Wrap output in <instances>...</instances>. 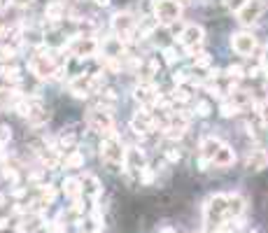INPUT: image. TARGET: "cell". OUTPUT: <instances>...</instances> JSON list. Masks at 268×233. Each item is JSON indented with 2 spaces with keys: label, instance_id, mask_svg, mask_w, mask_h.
<instances>
[{
  "label": "cell",
  "instance_id": "obj_1",
  "mask_svg": "<svg viewBox=\"0 0 268 233\" xmlns=\"http://www.w3.org/2000/svg\"><path fill=\"white\" fill-rule=\"evenodd\" d=\"M124 157H126V149H124L122 140L117 135V131H112L110 135L103 138L101 142V159L107 163L110 168H124Z\"/></svg>",
  "mask_w": 268,
  "mask_h": 233
},
{
  "label": "cell",
  "instance_id": "obj_2",
  "mask_svg": "<svg viewBox=\"0 0 268 233\" xmlns=\"http://www.w3.org/2000/svg\"><path fill=\"white\" fill-rule=\"evenodd\" d=\"M154 16L159 24L173 26L182 16V5L180 0H154Z\"/></svg>",
  "mask_w": 268,
  "mask_h": 233
},
{
  "label": "cell",
  "instance_id": "obj_3",
  "mask_svg": "<svg viewBox=\"0 0 268 233\" xmlns=\"http://www.w3.org/2000/svg\"><path fill=\"white\" fill-rule=\"evenodd\" d=\"M226 219V193H215L213 198H207L205 205V224L207 228L222 226V222Z\"/></svg>",
  "mask_w": 268,
  "mask_h": 233
},
{
  "label": "cell",
  "instance_id": "obj_4",
  "mask_svg": "<svg viewBox=\"0 0 268 233\" xmlns=\"http://www.w3.org/2000/svg\"><path fill=\"white\" fill-rule=\"evenodd\" d=\"M177 40H180V45L187 49L189 56L201 54V47H203V28H201V26H196V24L184 26Z\"/></svg>",
  "mask_w": 268,
  "mask_h": 233
},
{
  "label": "cell",
  "instance_id": "obj_5",
  "mask_svg": "<svg viewBox=\"0 0 268 233\" xmlns=\"http://www.w3.org/2000/svg\"><path fill=\"white\" fill-rule=\"evenodd\" d=\"M86 124H89L91 131L101 133V135H110V133L114 131V119H112L110 110H103V107H96V110L89 112Z\"/></svg>",
  "mask_w": 268,
  "mask_h": 233
},
{
  "label": "cell",
  "instance_id": "obj_6",
  "mask_svg": "<svg viewBox=\"0 0 268 233\" xmlns=\"http://www.w3.org/2000/svg\"><path fill=\"white\" fill-rule=\"evenodd\" d=\"M112 28H114V35L119 42H124V45H128L133 37V33H136V19H133L128 12H119V14L112 16Z\"/></svg>",
  "mask_w": 268,
  "mask_h": 233
},
{
  "label": "cell",
  "instance_id": "obj_7",
  "mask_svg": "<svg viewBox=\"0 0 268 233\" xmlns=\"http://www.w3.org/2000/svg\"><path fill=\"white\" fill-rule=\"evenodd\" d=\"M56 68H59V66L54 63V59L47 56V54H37V56H33L31 61H28V70H31L37 80H49V77H54Z\"/></svg>",
  "mask_w": 268,
  "mask_h": 233
},
{
  "label": "cell",
  "instance_id": "obj_8",
  "mask_svg": "<svg viewBox=\"0 0 268 233\" xmlns=\"http://www.w3.org/2000/svg\"><path fill=\"white\" fill-rule=\"evenodd\" d=\"M261 14H263V3H261V0H247V3H245V5L236 12L238 21H240L243 26L257 24V21L261 19Z\"/></svg>",
  "mask_w": 268,
  "mask_h": 233
},
{
  "label": "cell",
  "instance_id": "obj_9",
  "mask_svg": "<svg viewBox=\"0 0 268 233\" xmlns=\"http://www.w3.org/2000/svg\"><path fill=\"white\" fill-rule=\"evenodd\" d=\"M231 47H233V51H236V54L250 56V54H254V51H257L259 42H257V37H254L252 33H236V35L231 37Z\"/></svg>",
  "mask_w": 268,
  "mask_h": 233
},
{
  "label": "cell",
  "instance_id": "obj_10",
  "mask_svg": "<svg viewBox=\"0 0 268 233\" xmlns=\"http://www.w3.org/2000/svg\"><path fill=\"white\" fill-rule=\"evenodd\" d=\"M131 126H133V131L138 133V135H145V133H152L154 131V124H152V112L147 110H138L136 112V116H133V122H131Z\"/></svg>",
  "mask_w": 268,
  "mask_h": 233
},
{
  "label": "cell",
  "instance_id": "obj_11",
  "mask_svg": "<svg viewBox=\"0 0 268 233\" xmlns=\"http://www.w3.org/2000/svg\"><path fill=\"white\" fill-rule=\"evenodd\" d=\"M145 166H147L145 152L138 147H128L126 157H124V168H126V170H133V172H140Z\"/></svg>",
  "mask_w": 268,
  "mask_h": 233
},
{
  "label": "cell",
  "instance_id": "obj_12",
  "mask_svg": "<svg viewBox=\"0 0 268 233\" xmlns=\"http://www.w3.org/2000/svg\"><path fill=\"white\" fill-rule=\"evenodd\" d=\"M98 51V42L93 40V37L84 35V37H75V42H72V54L80 56V59H84V56H93Z\"/></svg>",
  "mask_w": 268,
  "mask_h": 233
},
{
  "label": "cell",
  "instance_id": "obj_13",
  "mask_svg": "<svg viewBox=\"0 0 268 233\" xmlns=\"http://www.w3.org/2000/svg\"><path fill=\"white\" fill-rule=\"evenodd\" d=\"M245 212V198L240 193H226V219H238Z\"/></svg>",
  "mask_w": 268,
  "mask_h": 233
},
{
  "label": "cell",
  "instance_id": "obj_14",
  "mask_svg": "<svg viewBox=\"0 0 268 233\" xmlns=\"http://www.w3.org/2000/svg\"><path fill=\"white\" fill-rule=\"evenodd\" d=\"M80 184H82V196L91 198V201H96V198L101 196V191H103V187H101V182H98L96 175H84V178L80 180Z\"/></svg>",
  "mask_w": 268,
  "mask_h": 233
},
{
  "label": "cell",
  "instance_id": "obj_15",
  "mask_svg": "<svg viewBox=\"0 0 268 233\" xmlns=\"http://www.w3.org/2000/svg\"><path fill=\"white\" fill-rule=\"evenodd\" d=\"M245 166H247V170H263V168L268 166V152L266 149H252V152L247 154V161H245Z\"/></svg>",
  "mask_w": 268,
  "mask_h": 233
},
{
  "label": "cell",
  "instance_id": "obj_16",
  "mask_svg": "<svg viewBox=\"0 0 268 233\" xmlns=\"http://www.w3.org/2000/svg\"><path fill=\"white\" fill-rule=\"evenodd\" d=\"M233 161H236V154H233V149L222 142V147L215 152V157H213V161H210V163H213V166H217V168H228V166H233Z\"/></svg>",
  "mask_w": 268,
  "mask_h": 233
},
{
  "label": "cell",
  "instance_id": "obj_17",
  "mask_svg": "<svg viewBox=\"0 0 268 233\" xmlns=\"http://www.w3.org/2000/svg\"><path fill=\"white\" fill-rule=\"evenodd\" d=\"M70 91H72V96H77V98H86V96H89V93H91L89 75H77V77H72Z\"/></svg>",
  "mask_w": 268,
  "mask_h": 233
},
{
  "label": "cell",
  "instance_id": "obj_18",
  "mask_svg": "<svg viewBox=\"0 0 268 233\" xmlns=\"http://www.w3.org/2000/svg\"><path fill=\"white\" fill-rule=\"evenodd\" d=\"M219 147H222V142H219L217 138H213V135L203 138V140H201V159H205V161H213L215 152H217Z\"/></svg>",
  "mask_w": 268,
  "mask_h": 233
},
{
  "label": "cell",
  "instance_id": "obj_19",
  "mask_svg": "<svg viewBox=\"0 0 268 233\" xmlns=\"http://www.w3.org/2000/svg\"><path fill=\"white\" fill-rule=\"evenodd\" d=\"M228 101H231L238 110H245V107H252L254 105V96H252V93H250V91H238V89L231 93V98H228Z\"/></svg>",
  "mask_w": 268,
  "mask_h": 233
},
{
  "label": "cell",
  "instance_id": "obj_20",
  "mask_svg": "<svg viewBox=\"0 0 268 233\" xmlns=\"http://www.w3.org/2000/svg\"><path fill=\"white\" fill-rule=\"evenodd\" d=\"M45 16L49 21H61L63 16H66V5H63V3H59V0H54V3H49V5H47Z\"/></svg>",
  "mask_w": 268,
  "mask_h": 233
},
{
  "label": "cell",
  "instance_id": "obj_21",
  "mask_svg": "<svg viewBox=\"0 0 268 233\" xmlns=\"http://www.w3.org/2000/svg\"><path fill=\"white\" fill-rule=\"evenodd\" d=\"M63 193H66L68 198H80L82 196V184H80V180L77 178H66L63 180Z\"/></svg>",
  "mask_w": 268,
  "mask_h": 233
},
{
  "label": "cell",
  "instance_id": "obj_22",
  "mask_svg": "<svg viewBox=\"0 0 268 233\" xmlns=\"http://www.w3.org/2000/svg\"><path fill=\"white\" fill-rule=\"evenodd\" d=\"M19 91H12V89H0V107H10L19 101Z\"/></svg>",
  "mask_w": 268,
  "mask_h": 233
},
{
  "label": "cell",
  "instance_id": "obj_23",
  "mask_svg": "<svg viewBox=\"0 0 268 233\" xmlns=\"http://www.w3.org/2000/svg\"><path fill=\"white\" fill-rule=\"evenodd\" d=\"M0 75H3V80H7V82H12V84H19L21 82V70L19 68H14V66H5L3 70H0Z\"/></svg>",
  "mask_w": 268,
  "mask_h": 233
},
{
  "label": "cell",
  "instance_id": "obj_24",
  "mask_svg": "<svg viewBox=\"0 0 268 233\" xmlns=\"http://www.w3.org/2000/svg\"><path fill=\"white\" fill-rule=\"evenodd\" d=\"M54 198H56V189L51 187V184H45V187H42V193H40V205H51V203H54Z\"/></svg>",
  "mask_w": 268,
  "mask_h": 233
},
{
  "label": "cell",
  "instance_id": "obj_25",
  "mask_svg": "<svg viewBox=\"0 0 268 233\" xmlns=\"http://www.w3.org/2000/svg\"><path fill=\"white\" fill-rule=\"evenodd\" d=\"M84 166V154L82 152H72L66 157V168H82Z\"/></svg>",
  "mask_w": 268,
  "mask_h": 233
},
{
  "label": "cell",
  "instance_id": "obj_26",
  "mask_svg": "<svg viewBox=\"0 0 268 233\" xmlns=\"http://www.w3.org/2000/svg\"><path fill=\"white\" fill-rule=\"evenodd\" d=\"M173 101L175 103H189L192 101V93H189V89H184V86H177L175 93H173Z\"/></svg>",
  "mask_w": 268,
  "mask_h": 233
},
{
  "label": "cell",
  "instance_id": "obj_27",
  "mask_svg": "<svg viewBox=\"0 0 268 233\" xmlns=\"http://www.w3.org/2000/svg\"><path fill=\"white\" fill-rule=\"evenodd\" d=\"M14 56H16V49H14V47H7V45L0 47V63H10Z\"/></svg>",
  "mask_w": 268,
  "mask_h": 233
},
{
  "label": "cell",
  "instance_id": "obj_28",
  "mask_svg": "<svg viewBox=\"0 0 268 233\" xmlns=\"http://www.w3.org/2000/svg\"><path fill=\"white\" fill-rule=\"evenodd\" d=\"M238 112H240V110H238V107H236V105H233V103H231V101H226V103H222V107H219V114H222V116H226V119H228V116H236V114H238Z\"/></svg>",
  "mask_w": 268,
  "mask_h": 233
},
{
  "label": "cell",
  "instance_id": "obj_29",
  "mask_svg": "<svg viewBox=\"0 0 268 233\" xmlns=\"http://www.w3.org/2000/svg\"><path fill=\"white\" fill-rule=\"evenodd\" d=\"M177 59H180V56H177V51L173 49V47H166V49H163V61H166V66H175Z\"/></svg>",
  "mask_w": 268,
  "mask_h": 233
},
{
  "label": "cell",
  "instance_id": "obj_30",
  "mask_svg": "<svg viewBox=\"0 0 268 233\" xmlns=\"http://www.w3.org/2000/svg\"><path fill=\"white\" fill-rule=\"evenodd\" d=\"M194 66L196 68H210V54H205V51L196 54L194 56Z\"/></svg>",
  "mask_w": 268,
  "mask_h": 233
},
{
  "label": "cell",
  "instance_id": "obj_31",
  "mask_svg": "<svg viewBox=\"0 0 268 233\" xmlns=\"http://www.w3.org/2000/svg\"><path fill=\"white\" fill-rule=\"evenodd\" d=\"M10 138H12L10 126H5V124H0V147H5L7 142H10Z\"/></svg>",
  "mask_w": 268,
  "mask_h": 233
},
{
  "label": "cell",
  "instance_id": "obj_32",
  "mask_svg": "<svg viewBox=\"0 0 268 233\" xmlns=\"http://www.w3.org/2000/svg\"><path fill=\"white\" fill-rule=\"evenodd\" d=\"M210 112H213V107H210V103L207 101H198L196 103V114L198 116H207Z\"/></svg>",
  "mask_w": 268,
  "mask_h": 233
},
{
  "label": "cell",
  "instance_id": "obj_33",
  "mask_svg": "<svg viewBox=\"0 0 268 233\" xmlns=\"http://www.w3.org/2000/svg\"><path fill=\"white\" fill-rule=\"evenodd\" d=\"M138 178H140V182H142V184H152V180H154V172H152V170H149V168L145 166L140 172H138Z\"/></svg>",
  "mask_w": 268,
  "mask_h": 233
},
{
  "label": "cell",
  "instance_id": "obj_34",
  "mask_svg": "<svg viewBox=\"0 0 268 233\" xmlns=\"http://www.w3.org/2000/svg\"><path fill=\"white\" fill-rule=\"evenodd\" d=\"M226 75L231 77V80H240V77H245V68L243 66H231L226 70Z\"/></svg>",
  "mask_w": 268,
  "mask_h": 233
},
{
  "label": "cell",
  "instance_id": "obj_35",
  "mask_svg": "<svg viewBox=\"0 0 268 233\" xmlns=\"http://www.w3.org/2000/svg\"><path fill=\"white\" fill-rule=\"evenodd\" d=\"M173 82H175L177 86L187 84V82H189V72H187V70H180V72H175V75H173Z\"/></svg>",
  "mask_w": 268,
  "mask_h": 233
},
{
  "label": "cell",
  "instance_id": "obj_36",
  "mask_svg": "<svg viewBox=\"0 0 268 233\" xmlns=\"http://www.w3.org/2000/svg\"><path fill=\"white\" fill-rule=\"evenodd\" d=\"M247 0H224V5H226V10H231V12H238L240 7L245 5Z\"/></svg>",
  "mask_w": 268,
  "mask_h": 233
},
{
  "label": "cell",
  "instance_id": "obj_37",
  "mask_svg": "<svg viewBox=\"0 0 268 233\" xmlns=\"http://www.w3.org/2000/svg\"><path fill=\"white\" fill-rule=\"evenodd\" d=\"M59 145H61V147H72V145H75V135H72V133H66V135H61Z\"/></svg>",
  "mask_w": 268,
  "mask_h": 233
},
{
  "label": "cell",
  "instance_id": "obj_38",
  "mask_svg": "<svg viewBox=\"0 0 268 233\" xmlns=\"http://www.w3.org/2000/svg\"><path fill=\"white\" fill-rule=\"evenodd\" d=\"M180 157H182V154H180V149H175V147H170V149H166V159L168 161H180Z\"/></svg>",
  "mask_w": 268,
  "mask_h": 233
},
{
  "label": "cell",
  "instance_id": "obj_39",
  "mask_svg": "<svg viewBox=\"0 0 268 233\" xmlns=\"http://www.w3.org/2000/svg\"><path fill=\"white\" fill-rule=\"evenodd\" d=\"M3 175H5V180H16V170L14 168H10V166L3 168Z\"/></svg>",
  "mask_w": 268,
  "mask_h": 233
},
{
  "label": "cell",
  "instance_id": "obj_40",
  "mask_svg": "<svg viewBox=\"0 0 268 233\" xmlns=\"http://www.w3.org/2000/svg\"><path fill=\"white\" fill-rule=\"evenodd\" d=\"M93 3H96V5H101V7H107V5H110V0H93Z\"/></svg>",
  "mask_w": 268,
  "mask_h": 233
},
{
  "label": "cell",
  "instance_id": "obj_41",
  "mask_svg": "<svg viewBox=\"0 0 268 233\" xmlns=\"http://www.w3.org/2000/svg\"><path fill=\"white\" fill-rule=\"evenodd\" d=\"M26 193V189H14V198H21Z\"/></svg>",
  "mask_w": 268,
  "mask_h": 233
},
{
  "label": "cell",
  "instance_id": "obj_42",
  "mask_svg": "<svg viewBox=\"0 0 268 233\" xmlns=\"http://www.w3.org/2000/svg\"><path fill=\"white\" fill-rule=\"evenodd\" d=\"M159 233H177V231H175V228H170V226H163Z\"/></svg>",
  "mask_w": 268,
  "mask_h": 233
},
{
  "label": "cell",
  "instance_id": "obj_43",
  "mask_svg": "<svg viewBox=\"0 0 268 233\" xmlns=\"http://www.w3.org/2000/svg\"><path fill=\"white\" fill-rule=\"evenodd\" d=\"M215 233H233V231H226V228H219V231H215Z\"/></svg>",
  "mask_w": 268,
  "mask_h": 233
},
{
  "label": "cell",
  "instance_id": "obj_44",
  "mask_svg": "<svg viewBox=\"0 0 268 233\" xmlns=\"http://www.w3.org/2000/svg\"><path fill=\"white\" fill-rule=\"evenodd\" d=\"M3 203H5V193H0V205H3Z\"/></svg>",
  "mask_w": 268,
  "mask_h": 233
},
{
  "label": "cell",
  "instance_id": "obj_45",
  "mask_svg": "<svg viewBox=\"0 0 268 233\" xmlns=\"http://www.w3.org/2000/svg\"><path fill=\"white\" fill-rule=\"evenodd\" d=\"M184 3H189V0H184Z\"/></svg>",
  "mask_w": 268,
  "mask_h": 233
},
{
  "label": "cell",
  "instance_id": "obj_46",
  "mask_svg": "<svg viewBox=\"0 0 268 233\" xmlns=\"http://www.w3.org/2000/svg\"><path fill=\"white\" fill-rule=\"evenodd\" d=\"M0 3H3V0H0Z\"/></svg>",
  "mask_w": 268,
  "mask_h": 233
}]
</instances>
